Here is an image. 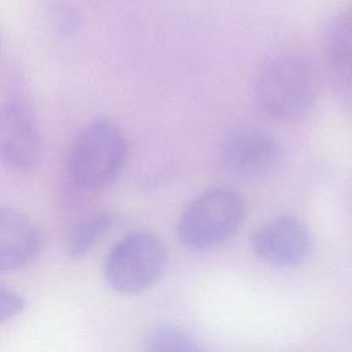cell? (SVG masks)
Returning <instances> with one entry per match:
<instances>
[{"mask_svg":"<svg viewBox=\"0 0 352 352\" xmlns=\"http://www.w3.org/2000/svg\"><path fill=\"white\" fill-rule=\"evenodd\" d=\"M254 95L267 116L282 121L297 120L311 110L318 96L315 69L300 55H274L256 74Z\"/></svg>","mask_w":352,"mask_h":352,"instance_id":"cell-1","label":"cell"},{"mask_svg":"<svg viewBox=\"0 0 352 352\" xmlns=\"http://www.w3.org/2000/svg\"><path fill=\"white\" fill-rule=\"evenodd\" d=\"M126 155L124 131L110 120L92 121L78 132L69 150V180L80 191H100L117 179Z\"/></svg>","mask_w":352,"mask_h":352,"instance_id":"cell-2","label":"cell"},{"mask_svg":"<svg viewBox=\"0 0 352 352\" xmlns=\"http://www.w3.org/2000/svg\"><path fill=\"white\" fill-rule=\"evenodd\" d=\"M246 202L228 187H212L199 192L182 212L176 234L182 245L206 250L228 241L243 224Z\"/></svg>","mask_w":352,"mask_h":352,"instance_id":"cell-3","label":"cell"},{"mask_svg":"<svg viewBox=\"0 0 352 352\" xmlns=\"http://www.w3.org/2000/svg\"><path fill=\"white\" fill-rule=\"evenodd\" d=\"M166 263L164 242L153 232L136 231L121 238L110 249L104 260V278L113 290L135 294L157 283Z\"/></svg>","mask_w":352,"mask_h":352,"instance_id":"cell-4","label":"cell"},{"mask_svg":"<svg viewBox=\"0 0 352 352\" xmlns=\"http://www.w3.org/2000/svg\"><path fill=\"white\" fill-rule=\"evenodd\" d=\"M282 160L278 139L257 125H241L232 129L220 148L223 168L239 177H260L275 170Z\"/></svg>","mask_w":352,"mask_h":352,"instance_id":"cell-5","label":"cell"},{"mask_svg":"<svg viewBox=\"0 0 352 352\" xmlns=\"http://www.w3.org/2000/svg\"><path fill=\"white\" fill-rule=\"evenodd\" d=\"M252 249L261 260L279 265H298L312 250L308 227L297 217L283 214L260 226L250 238Z\"/></svg>","mask_w":352,"mask_h":352,"instance_id":"cell-6","label":"cell"},{"mask_svg":"<svg viewBox=\"0 0 352 352\" xmlns=\"http://www.w3.org/2000/svg\"><path fill=\"white\" fill-rule=\"evenodd\" d=\"M0 154L3 162L18 172L38 165L41 144L36 120L19 100H8L0 111Z\"/></svg>","mask_w":352,"mask_h":352,"instance_id":"cell-7","label":"cell"},{"mask_svg":"<svg viewBox=\"0 0 352 352\" xmlns=\"http://www.w3.org/2000/svg\"><path fill=\"white\" fill-rule=\"evenodd\" d=\"M40 231L22 212L3 208L0 212V267L16 271L29 264L40 249Z\"/></svg>","mask_w":352,"mask_h":352,"instance_id":"cell-8","label":"cell"},{"mask_svg":"<svg viewBox=\"0 0 352 352\" xmlns=\"http://www.w3.org/2000/svg\"><path fill=\"white\" fill-rule=\"evenodd\" d=\"M326 55L331 69L352 82V6L334 19L326 40Z\"/></svg>","mask_w":352,"mask_h":352,"instance_id":"cell-9","label":"cell"},{"mask_svg":"<svg viewBox=\"0 0 352 352\" xmlns=\"http://www.w3.org/2000/svg\"><path fill=\"white\" fill-rule=\"evenodd\" d=\"M113 226V214L107 210H98L81 217L70 231L67 252L72 257L80 258L95 249Z\"/></svg>","mask_w":352,"mask_h":352,"instance_id":"cell-10","label":"cell"},{"mask_svg":"<svg viewBox=\"0 0 352 352\" xmlns=\"http://www.w3.org/2000/svg\"><path fill=\"white\" fill-rule=\"evenodd\" d=\"M146 351L168 352V351H199L198 341L186 330L175 324H158L153 327L144 337Z\"/></svg>","mask_w":352,"mask_h":352,"instance_id":"cell-11","label":"cell"},{"mask_svg":"<svg viewBox=\"0 0 352 352\" xmlns=\"http://www.w3.org/2000/svg\"><path fill=\"white\" fill-rule=\"evenodd\" d=\"M26 307V301L23 296H21L14 289L1 285L0 289V322L6 323L19 314L23 312Z\"/></svg>","mask_w":352,"mask_h":352,"instance_id":"cell-12","label":"cell"}]
</instances>
